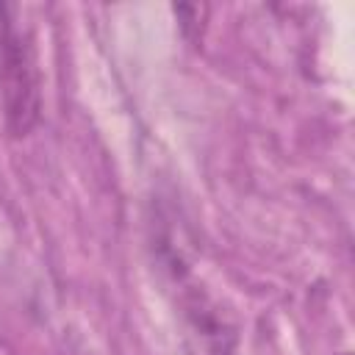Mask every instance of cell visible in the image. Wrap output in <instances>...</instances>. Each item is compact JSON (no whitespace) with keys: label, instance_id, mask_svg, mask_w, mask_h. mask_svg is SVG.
<instances>
[{"label":"cell","instance_id":"cell-1","mask_svg":"<svg viewBox=\"0 0 355 355\" xmlns=\"http://www.w3.org/2000/svg\"><path fill=\"white\" fill-rule=\"evenodd\" d=\"M11 14V6H0V108L8 133L25 136L42 114V80L31 36Z\"/></svg>","mask_w":355,"mask_h":355},{"label":"cell","instance_id":"cell-2","mask_svg":"<svg viewBox=\"0 0 355 355\" xmlns=\"http://www.w3.org/2000/svg\"><path fill=\"white\" fill-rule=\"evenodd\" d=\"M191 336H194V355H236V336L219 322L214 313H208L202 305L191 308L189 313Z\"/></svg>","mask_w":355,"mask_h":355}]
</instances>
